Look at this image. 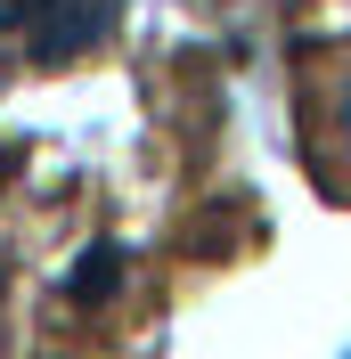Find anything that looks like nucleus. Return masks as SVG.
I'll return each instance as SVG.
<instances>
[{
  "instance_id": "f257e3e1",
  "label": "nucleus",
  "mask_w": 351,
  "mask_h": 359,
  "mask_svg": "<svg viewBox=\"0 0 351 359\" xmlns=\"http://www.w3.org/2000/svg\"><path fill=\"white\" fill-rule=\"evenodd\" d=\"M123 17V0H8V33L33 57H82L98 49Z\"/></svg>"
},
{
  "instance_id": "f03ea898",
  "label": "nucleus",
  "mask_w": 351,
  "mask_h": 359,
  "mask_svg": "<svg viewBox=\"0 0 351 359\" xmlns=\"http://www.w3.org/2000/svg\"><path fill=\"white\" fill-rule=\"evenodd\" d=\"M335 131H343V156H351V66H343V82H335Z\"/></svg>"
}]
</instances>
